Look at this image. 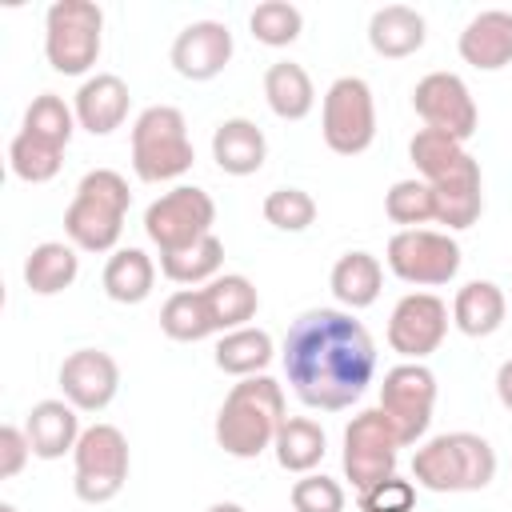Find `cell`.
<instances>
[{"mask_svg": "<svg viewBox=\"0 0 512 512\" xmlns=\"http://www.w3.org/2000/svg\"><path fill=\"white\" fill-rule=\"evenodd\" d=\"M432 408H436V376L428 364L420 360H404L396 368L384 372L380 384V412L388 416L400 448L416 444L428 424H432Z\"/></svg>", "mask_w": 512, "mask_h": 512, "instance_id": "10", "label": "cell"}, {"mask_svg": "<svg viewBox=\"0 0 512 512\" xmlns=\"http://www.w3.org/2000/svg\"><path fill=\"white\" fill-rule=\"evenodd\" d=\"M0 512H20V508H16V504H8V500H4V504H0Z\"/></svg>", "mask_w": 512, "mask_h": 512, "instance_id": "44", "label": "cell"}, {"mask_svg": "<svg viewBox=\"0 0 512 512\" xmlns=\"http://www.w3.org/2000/svg\"><path fill=\"white\" fill-rule=\"evenodd\" d=\"M72 128H76V112H72L56 92L32 96V104H28V112H24V132H32V136H40V140H48V144L68 148Z\"/></svg>", "mask_w": 512, "mask_h": 512, "instance_id": "36", "label": "cell"}, {"mask_svg": "<svg viewBox=\"0 0 512 512\" xmlns=\"http://www.w3.org/2000/svg\"><path fill=\"white\" fill-rule=\"evenodd\" d=\"M412 504H416V484L400 480V476H388V480L364 488L356 500L360 512H412Z\"/></svg>", "mask_w": 512, "mask_h": 512, "instance_id": "40", "label": "cell"}, {"mask_svg": "<svg viewBox=\"0 0 512 512\" xmlns=\"http://www.w3.org/2000/svg\"><path fill=\"white\" fill-rule=\"evenodd\" d=\"M384 212L392 224H404V228H416V224H428L436 220V200H432V188L424 180H396L384 196Z\"/></svg>", "mask_w": 512, "mask_h": 512, "instance_id": "37", "label": "cell"}, {"mask_svg": "<svg viewBox=\"0 0 512 512\" xmlns=\"http://www.w3.org/2000/svg\"><path fill=\"white\" fill-rule=\"evenodd\" d=\"M104 12L92 0H56L44 12V56L60 76H84L100 60Z\"/></svg>", "mask_w": 512, "mask_h": 512, "instance_id": "6", "label": "cell"}, {"mask_svg": "<svg viewBox=\"0 0 512 512\" xmlns=\"http://www.w3.org/2000/svg\"><path fill=\"white\" fill-rule=\"evenodd\" d=\"M412 480L428 492H480L496 480V448L476 432H440L416 448Z\"/></svg>", "mask_w": 512, "mask_h": 512, "instance_id": "4", "label": "cell"}, {"mask_svg": "<svg viewBox=\"0 0 512 512\" xmlns=\"http://www.w3.org/2000/svg\"><path fill=\"white\" fill-rule=\"evenodd\" d=\"M408 156H412L420 180H424V184H436V180H444L448 172H456L472 152H468L456 136H448V132L420 128V132L408 140Z\"/></svg>", "mask_w": 512, "mask_h": 512, "instance_id": "32", "label": "cell"}, {"mask_svg": "<svg viewBox=\"0 0 512 512\" xmlns=\"http://www.w3.org/2000/svg\"><path fill=\"white\" fill-rule=\"evenodd\" d=\"M276 348H272V336L264 328H236V332H224L216 340V368L244 380V376H260L268 364H272Z\"/></svg>", "mask_w": 512, "mask_h": 512, "instance_id": "29", "label": "cell"}, {"mask_svg": "<svg viewBox=\"0 0 512 512\" xmlns=\"http://www.w3.org/2000/svg\"><path fill=\"white\" fill-rule=\"evenodd\" d=\"M60 392L76 412H104L120 392V368L100 348H76L60 364Z\"/></svg>", "mask_w": 512, "mask_h": 512, "instance_id": "15", "label": "cell"}, {"mask_svg": "<svg viewBox=\"0 0 512 512\" xmlns=\"http://www.w3.org/2000/svg\"><path fill=\"white\" fill-rule=\"evenodd\" d=\"M284 420V388L264 372L244 376L228 388L216 412V444L236 460H256L264 448H272Z\"/></svg>", "mask_w": 512, "mask_h": 512, "instance_id": "2", "label": "cell"}, {"mask_svg": "<svg viewBox=\"0 0 512 512\" xmlns=\"http://www.w3.org/2000/svg\"><path fill=\"white\" fill-rule=\"evenodd\" d=\"M248 28H252V36H256L260 44H268V48H288V44L300 36V28H304V12H300L296 4H288V0H264V4L252 8Z\"/></svg>", "mask_w": 512, "mask_h": 512, "instance_id": "35", "label": "cell"}, {"mask_svg": "<svg viewBox=\"0 0 512 512\" xmlns=\"http://www.w3.org/2000/svg\"><path fill=\"white\" fill-rule=\"evenodd\" d=\"M196 152L188 140L184 112L172 104H152L132 124V168L144 184L176 180L192 168Z\"/></svg>", "mask_w": 512, "mask_h": 512, "instance_id": "5", "label": "cell"}, {"mask_svg": "<svg viewBox=\"0 0 512 512\" xmlns=\"http://www.w3.org/2000/svg\"><path fill=\"white\" fill-rule=\"evenodd\" d=\"M284 372L300 404L340 412L356 404L376 376V344L344 308H308L284 336Z\"/></svg>", "mask_w": 512, "mask_h": 512, "instance_id": "1", "label": "cell"}, {"mask_svg": "<svg viewBox=\"0 0 512 512\" xmlns=\"http://www.w3.org/2000/svg\"><path fill=\"white\" fill-rule=\"evenodd\" d=\"M460 60L480 72H500L512 64V12L488 8L476 12L460 32Z\"/></svg>", "mask_w": 512, "mask_h": 512, "instance_id": "18", "label": "cell"}, {"mask_svg": "<svg viewBox=\"0 0 512 512\" xmlns=\"http://www.w3.org/2000/svg\"><path fill=\"white\" fill-rule=\"evenodd\" d=\"M220 264H224V244H220L216 232L204 236L192 248H180L172 256H160V272L172 284H208V280L220 276Z\"/></svg>", "mask_w": 512, "mask_h": 512, "instance_id": "34", "label": "cell"}, {"mask_svg": "<svg viewBox=\"0 0 512 512\" xmlns=\"http://www.w3.org/2000/svg\"><path fill=\"white\" fill-rule=\"evenodd\" d=\"M60 164H64V148L48 144V140H40V136H32L24 128L8 144V168L24 184H48L60 172Z\"/></svg>", "mask_w": 512, "mask_h": 512, "instance_id": "33", "label": "cell"}, {"mask_svg": "<svg viewBox=\"0 0 512 512\" xmlns=\"http://www.w3.org/2000/svg\"><path fill=\"white\" fill-rule=\"evenodd\" d=\"M168 60H172V68L184 80H196V84L216 80L228 68V60H232V32H228V24H220V20H192V24H184L176 32V40H172Z\"/></svg>", "mask_w": 512, "mask_h": 512, "instance_id": "16", "label": "cell"}, {"mask_svg": "<svg viewBox=\"0 0 512 512\" xmlns=\"http://www.w3.org/2000/svg\"><path fill=\"white\" fill-rule=\"evenodd\" d=\"M160 328L168 340H180V344H196V340H208L216 332V320L208 312V300L200 288H180L164 300L160 308Z\"/></svg>", "mask_w": 512, "mask_h": 512, "instance_id": "31", "label": "cell"}, {"mask_svg": "<svg viewBox=\"0 0 512 512\" xmlns=\"http://www.w3.org/2000/svg\"><path fill=\"white\" fill-rule=\"evenodd\" d=\"M204 512H248V508H240V504H232V500H220V504H208Z\"/></svg>", "mask_w": 512, "mask_h": 512, "instance_id": "43", "label": "cell"}, {"mask_svg": "<svg viewBox=\"0 0 512 512\" xmlns=\"http://www.w3.org/2000/svg\"><path fill=\"white\" fill-rule=\"evenodd\" d=\"M504 312H508V300L492 280H472L452 300V324L472 340L492 336L504 324Z\"/></svg>", "mask_w": 512, "mask_h": 512, "instance_id": "26", "label": "cell"}, {"mask_svg": "<svg viewBox=\"0 0 512 512\" xmlns=\"http://www.w3.org/2000/svg\"><path fill=\"white\" fill-rule=\"evenodd\" d=\"M324 428L308 416H288L272 440V452H276V464L284 472H296V476H308L320 460H324Z\"/></svg>", "mask_w": 512, "mask_h": 512, "instance_id": "30", "label": "cell"}, {"mask_svg": "<svg viewBox=\"0 0 512 512\" xmlns=\"http://www.w3.org/2000/svg\"><path fill=\"white\" fill-rule=\"evenodd\" d=\"M432 200H436V224L448 228H472L484 212V180H480V160L468 156L456 172H448L444 180L428 184Z\"/></svg>", "mask_w": 512, "mask_h": 512, "instance_id": "19", "label": "cell"}, {"mask_svg": "<svg viewBox=\"0 0 512 512\" xmlns=\"http://www.w3.org/2000/svg\"><path fill=\"white\" fill-rule=\"evenodd\" d=\"M72 488L84 504H108L112 496H120L132 456H128V440L116 424H92L80 432L76 452H72Z\"/></svg>", "mask_w": 512, "mask_h": 512, "instance_id": "7", "label": "cell"}, {"mask_svg": "<svg viewBox=\"0 0 512 512\" xmlns=\"http://www.w3.org/2000/svg\"><path fill=\"white\" fill-rule=\"evenodd\" d=\"M412 108H416V116L424 120V128L448 132V136H456L460 144L472 140V132H476V124H480L476 100H472L468 84H464L456 72H428L424 80H416V88H412Z\"/></svg>", "mask_w": 512, "mask_h": 512, "instance_id": "13", "label": "cell"}, {"mask_svg": "<svg viewBox=\"0 0 512 512\" xmlns=\"http://www.w3.org/2000/svg\"><path fill=\"white\" fill-rule=\"evenodd\" d=\"M320 132L336 156H360L376 140V100L368 80L340 76L328 84L320 104Z\"/></svg>", "mask_w": 512, "mask_h": 512, "instance_id": "8", "label": "cell"}, {"mask_svg": "<svg viewBox=\"0 0 512 512\" xmlns=\"http://www.w3.org/2000/svg\"><path fill=\"white\" fill-rule=\"evenodd\" d=\"M448 336V304L432 292H408L388 316V348L404 360L432 356Z\"/></svg>", "mask_w": 512, "mask_h": 512, "instance_id": "14", "label": "cell"}, {"mask_svg": "<svg viewBox=\"0 0 512 512\" xmlns=\"http://www.w3.org/2000/svg\"><path fill=\"white\" fill-rule=\"evenodd\" d=\"M24 432H28L32 456L60 460L64 452H76V440L84 428L68 400H40V404H32V412L24 420Z\"/></svg>", "mask_w": 512, "mask_h": 512, "instance_id": "20", "label": "cell"}, {"mask_svg": "<svg viewBox=\"0 0 512 512\" xmlns=\"http://www.w3.org/2000/svg\"><path fill=\"white\" fill-rule=\"evenodd\" d=\"M396 456L400 440L380 408H364L360 416H352V424L344 428V476L356 492L396 476Z\"/></svg>", "mask_w": 512, "mask_h": 512, "instance_id": "12", "label": "cell"}, {"mask_svg": "<svg viewBox=\"0 0 512 512\" xmlns=\"http://www.w3.org/2000/svg\"><path fill=\"white\" fill-rule=\"evenodd\" d=\"M204 300H208V312L216 320V332H236V328H248V320L256 316L260 308V292L248 276L240 272H224L216 280H208L204 288Z\"/></svg>", "mask_w": 512, "mask_h": 512, "instance_id": "23", "label": "cell"}, {"mask_svg": "<svg viewBox=\"0 0 512 512\" xmlns=\"http://www.w3.org/2000/svg\"><path fill=\"white\" fill-rule=\"evenodd\" d=\"M384 260H388L396 280L416 284V288H436V284H448L460 272V244L448 232L400 228L388 240Z\"/></svg>", "mask_w": 512, "mask_h": 512, "instance_id": "11", "label": "cell"}, {"mask_svg": "<svg viewBox=\"0 0 512 512\" xmlns=\"http://www.w3.org/2000/svg\"><path fill=\"white\" fill-rule=\"evenodd\" d=\"M264 100L280 120H304L316 108L312 76L296 60H276L264 72Z\"/></svg>", "mask_w": 512, "mask_h": 512, "instance_id": "27", "label": "cell"}, {"mask_svg": "<svg viewBox=\"0 0 512 512\" xmlns=\"http://www.w3.org/2000/svg\"><path fill=\"white\" fill-rule=\"evenodd\" d=\"M424 36H428V24L408 4H384L368 20V44L384 60H404V56L420 52L424 48Z\"/></svg>", "mask_w": 512, "mask_h": 512, "instance_id": "21", "label": "cell"}, {"mask_svg": "<svg viewBox=\"0 0 512 512\" xmlns=\"http://www.w3.org/2000/svg\"><path fill=\"white\" fill-rule=\"evenodd\" d=\"M292 512H344V488L340 480L324 472H308L292 484Z\"/></svg>", "mask_w": 512, "mask_h": 512, "instance_id": "39", "label": "cell"}, {"mask_svg": "<svg viewBox=\"0 0 512 512\" xmlns=\"http://www.w3.org/2000/svg\"><path fill=\"white\" fill-rule=\"evenodd\" d=\"M108 300L116 304H140L152 296V284H156V264L144 248H116L104 264V276H100Z\"/></svg>", "mask_w": 512, "mask_h": 512, "instance_id": "28", "label": "cell"}, {"mask_svg": "<svg viewBox=\"0 0 512 512\" xmlns=\"http://www.w3.org/2000/svg\"><path fill=\"white\" fill-rule=\"evenodd\" d=\"M128 104H132L128 84H124L116 72H96V76H88V80L76 88L72 112H76V124H80L84 132L108 136V132H116V128L128 120Z\"/></svg>", "mask_w": 512, "mask_h": 512, "instance_id": "17", "label": "cell"}, {"mask_svg": "<svg viewBox=\"0 0 512 512\" xmlns=\"http://www.w3.org/2000/svg\"><path fill=\"white\" fill-rule=\"evenodd\" d=\"M80 248L64 244V240H44L28 252L24 260V284L36 292V296H56L64 288L76 284L80 276Z\"/></svg>", "mask_w": 512, "mask_h": 512, "instance_id": "24", "label": "cell"}, {"mask_svg": "<svg viewBox=\"0 0 512 512\" xmlns=\"http://www.w3.org/2000/svg\"><path fill=\"white\" fill-rule=\"evenodd\" d=\"M128 204H132V192L120 172H112V168L84 172L76 184V196L64 212L68 244L80 252H112L124 232Z\"/></svg>", "mask_w": 512, "mask_h": 512, "instance_id": "3", "label": "cell"}, {"mask_svg": "<svg viewBox=\"0 0 512 512\" xmlns=\"http://www.w3.org/2000/svg\"><path fill=\"white\" fill-rule=\"evenodd\" d=\"M264 220L280 232H304L316 220V200L304 188H272L264 196Z\"/></svg>", "mask_w": 512, "mask_h": 512, "instance_id": "38", "label": "cell"}, {"mask_svg": "<svg viewBox=\"0 0 512 512\" xmlns=\"http://www.w3.org/2000/svg\"><path fill=\"white\" fill-rule=\"evenodd\" d=\"M332 296L348 308V312H360L368 304H376L380 296V284H384V268L372 252H344L336 264H332Z\"/></svg>", "mask_w": 512, "mask_h": 512, "instance_id": "25", "label": "cell"}, {"mask_svg": "<svg viewBox=\"0 0 512 512\" xmlns=\"http://www.w3.org/2000/svg\"><path fill=\"white\" fill-rule=\"evenodd\" d=\"M212 224H216V204L196 184H176L172 192L156 196L144 212V232L160 248V256L200 244L204 236H212Z\"/></svg>", "mask_w": 512, "mask_h": 512, "instance_id": "9", "label": "cell"}, {"mask_svg": "<svg viewBox=\"0 0 512 512\" xmlns=\"http://www.w3.org/2000/svg\"><path fill=\"white\" fill-rule=\"evenodd\" d=\"M212 160L228 176H252L268 160V140L252 120L232 116V120L216 124V132H212Z\"/></svg>", "mask_w": 512, "mask_h": 512, "instance_id": "22", "label": "cell"}, {"mask_svg": "<svg viewBox=\"0 0 512 512\" xmlns=\"http://www.w3.org/2000/svg\"><path fill=\"white\" fill-rule=\"evenodd\" d=\"M28 456H32L28 432L16 428V424H4V428H0V476H4V480L20 476L24 464H28Z\"/></svg>", "mask_w": 512, "mask_h": 512, "instance_id": "41", "label": "cell"}, {"mask_svg": "<svg viewBox=\"0 0 512 512\" xmlns=\"http://www.w3.org/2000/svg\"><path fill=\"white\" fill-rule=\"evenodd\" d=\"M496 396H500V404L512 412V360H504V364L496 368Z\"/></svg>", "mask_w": 512, "mask_h": 512, "instance_id": "42", "label": "cell"}]
</instances>
